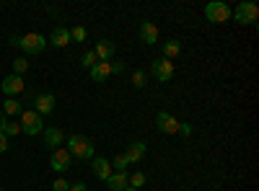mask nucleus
Listing matches in <instances>:
<instances>
[{"label": "nucleus", "instance_id": "nucleus-1", "mask_svg": "<svg viewBox=\"0 0 259 191\" xmlns=\"http://www.w3.org/2000/svg\"><path fill=\"white\" fill-rule=\"evenodd\" d=\"M73 158H78V160H89V158H94V142L85 137V135H73V137H68V147H65Z\"/></svg>", "mask_w": 259, "mask_h": 191}, {"label": "nucleus", "instance_id": "nucleus-2", "mask_svg": "<svg viewBox=\"0 0 259 191\" xmlns=\"http://www.w3.org/2000/svg\"><path fill=\"white\" fill-rule=\"evenodd\" d=\"M231 16H233V21H239V24L251 26V24H256V21H259V6L251 3V0H244V3H239V6L231 11Z\"/></svg>", "mask_w": 259, "mask_h": 191}, {"label": "nucleus", "instance_id": "nucleus-3", "mask_svg": "<svg viewBox=\"0 0 259 191\" xmlns=\"http://www.w3.org/2000/svg\"><path fill=\"white\" fill-rule=\"evenodd\" d=\"M18 124H21V132L29 135V137H36L39 132H45V121H41V116L34 109H24Z\"/></svg>", "mask_w": 259, "mask_h": 191}, {"label": "nucleus", "instance_id": "nucleus-4", "mask_svg": "<svg viewBox=\"0 0 259 191\" xmlns=\"http://www.w3.org/2000/svg\"><path fill=\"white\" fill-rule=\"evenodd\" d=\"M50 41L41 36V34H26V36H18V49H24L26 54H39V52H45L47 49Z\"/></svg>", "mask_w": 259, "mask_h": 191}, {"label": "nucleus", "instance_id": "nucleus-5", "mask_svg": "<svg viewBox=\"0 0 259 191\" xmlns=\"http://www.w3.org/2000/svg\"><path fill=\"white\" fill-rule=\"evenodd\" d=\"M205 18L210 24H226L231 18V8L223 3V0H212V3L205 6Z\"/></svg>", "mask_w": 259, "mask_h": 191}, {"label": "nucleus", "instance_id": "nucleus-6", "mask_svg": "<svg viewBox=\"0 0 259 191\" xmlns=\"http://www.w3.org/2000/svg\"><path fill=\"white\" fill-rule=\"evenodd\" d=\"M150 73H153V78H156L158 83H168L171 78H174V62L158 57V59L150 62Z\"/></svg>", "mask_w": 259, "mask_h": 191}, {"label": "nucleus", "instance_id": "nucleus-7", "mask_svg": "<svg viewBox=\"0 0 259 191\" xmlns=\"http://www.w3.org/2000/svg\"><path fill=\"white\" fill-rule=\"evenodd\" d=\"M50 165L55 168L57 173H65V171H70V168H73V155L65 150V147H57V150H52Z\"/></svg>", "mask_w": 259, "mask_h": 191}, {"label": "nucleus", "instance_id": "nucleus-8", "mask_svg": "<svg viewBox=\"0 0 259 191\" xmlns=\"http://www.w3.org/2000/svg\"><path fill=\"white\" fill-rule=\"evenodd\" d=\"M179 119L177 116H171L168 111H158L156 114V126H158V132H163V135H177L179 132Z\"/></svg>", "mask_w": 259, "mask_h": 191}, {"label": "nucleus", "instance_id": "nucleus-9", "mask_svg": "<svg viewBox=\"0 0 259 191\" xmlns=\"http://www.w3.org/2000/svg\"><path fill=\"white\" fill-rule=\"evenodd\" d=\"M55 103H57V98H55V93H39V96H34V111L39 114V116H47V114H52L55 111Z\"/></svg>", "mask_w": 259, "mask_h": 191}, {"label": "nucleus", "instance_id": "nucleus-10", "mask_svg": "<svg viewBox=\"0 0 259 191\" xmlns=\"http://www.w3.org/2000/svg\"><path fill=\"white\" fill-rule=\"evenodd\" d=\"M24 88H26V83L18 75H8V78H3V83H0V91H3L8 98H16L18 93H24Z\"/></svg>", "mask_w": 259, "mask_h": 191}, {"label": "nucleus", "instance_id": "nucleus-11", "mask_svg": "<svg viewBox=\"0 0 259 191\" xmlns=\"http://www.w3.org/2000/svg\"><path fill=\"white\" fill-rule=\"evenodd\" d=\"M91 52L96 54V59H99V62H112V57H114L117 47H114V41H112V39H101Z\"/></svg>", "mask_w": 259, "mask_h": 191}, {"label": "nucleus", "instance_id": "nucleus-12", "mask_svg": "<svg viewBox=\"0 0 259 191\" xmlns=\"http://www.w3.org/2000/svg\"><path fill=\"white\" fill-rule=\"evenodd\" d=\"M140 41L148 47H153L158 41V26L153 24V21H143L140 24Z\"/></svg>", "mask_w": 259, "mask_h": 191}, {"label": "nucleus", "instance_id": "nucleus-13", "mask_svg": "<svg viewBox=\"0 0 259 191\" xmlns=\"http://www.w3.org/2000/svg\"><path fill=\"white\" fill-rule=\"evenodd\" d=\"M91 171H94V176L99 178V181H106V178H109L114 171H112V163L109 160H106V158H94V163H91Z\"/></svg>", "mask_w": 259, "mask_h": 191}, {"label": "nucleus", "instance_id": "nucleus-14", "mask_svg": "<svg viewBox=\"0 0 259 191\" xmlns=\"http://www.w3.org/2000/svg\"><path fill=\"white\" fill-rule=\"evenodd\" d=\"M45 145L50 147V150H57V147L65 142V135H62V130H57V126H45Z\"/></svg>", "mask_w": 259, "mask_h": 191}, {"label": "nucleus", "instance_id": "nucleus-15", "mask_svg": "<svg viewBox=\"0 0 259 191\" xmlns=\"http://www.w3.org/2000/svg\"><path fill=\"white\" fill-rule=\"evenodd\" d=\"M130 186V173L127 171H117V173H112L109 178H106V188L109 191H124Z\"/></svg>", "mask_w": 259, "mask_h": 191}, {"label": "nucleus", "instance_id": "nucleus-16", "mask_svg": "<svg viewBox=\"0 0 259 191\" xmlns=\"http://www.w3.org/2000/svg\"><path fill=\"white\" fill-rule=\"evenodd\" d=\"M52 47H57V49H62V47H68L70 44V29H65V26H57L55 31H52V36L47 39Z\"/></svg>", "mask_w": 259, "mask_h": 191}, {"label": "nucleus", "instance_id": "nucleus-17", "mask_svg": "<svg viewBox=\"0 0 259 191\" xmlns=\"http://www.w3.org/2000/svg\"><path fill=\"white\" fill-rule=\"evenodd\" d=\"M145 153H148V147H145V142H133L124 150V155H127V160L133 163V165H138L143 158H145Z\"/></svg>", "mask_w": 259, "mask_h": 191}, {"label": "nucleus", "instance_id": "nucleus-18", "mask_svg": "<svg viewBox=\"0 0 259 191\" xmlns=\"http://www.w3.org/2000/svg\"><path fill=\"white\" fill-rule=\"evenodd\" d=\"M89 73H91V80H96V83H104L106 78L112 75V68H109V62H96V65H94Z\"/></svg>", "mask_w": 259, "mask_h": 191}, {"label": "nucleus", "instance_id": "nucleus-19", "mask_svg": "<svg viewBox=\"0 0 259 191\" xmlns=\"http://www.w3.org/2000/svg\"><path fill=\"white\" fill-rule=\"evenodd\" d=\"M182 54V41L179 39H168L163 41V59H174Z\"/></svg>", "mask_w": 259, "mask_h": 191}, {"label": "nucleus", "instance_id": "nucleus-20", "mask_svg": "<svg viewBox=\"0 0 259 191\" xmlns=\"http://www.w3.org/2000/svg\"><path fill=\"white\" fill-rule=\"evenodd\" d=\"M0 111H3V114H11V116H21V114H24V103H21L18 98H6V103H3V109H0Z\"/></svg>", "mask_w": 259, "mask_h": 191}, {"label": "nucleus", "instance_id": "nucleus-21", "mask_svg": "<svg viewBox=\"0 0 259 191\" xmlns=\"http://www.w3.org/2000/svg\"><path fill=\"white\" fill-rule=\"evenodd\" d=\"M112 163V171H127V165H130V160H127V155L124 153H119L114 160H109Z\"/></svg>", "mask_w": 259, "mask_h": 191}, {"label": "nucleus", "instance_id": "nucleus-22", "mask_svg": "<svg viewBox=\"0 0 259 191\" xmlns=\"http://www.w3.org/2000/svg\"><path fill=\"white\" fill-rule=\"evenodd\" d=\"M26 70H29V59H26V57H18V59L13 62V75H18V78H21Z\"/></svg>", "mask_w": 259, "mask_h": 191}, {"label": "nucleus", "instance_id": "nucleus-23", "mask_svg": "<svg viewBox=\"0 0 259 191\" xmlns=\"http://www.w3.org/2000/svg\"><path fill=\"white\" fill-rule=\"evenodd\" d=\"M3 135H6V137L21 135V124H18V121H6V126H3Z\"/></svg>", "mask_w": 259, "mask_h": 191}, {"label": "nucleus", "instance_id": "nucleus-24", "mask_svg": "<svg viewBox=\"0 0 259 191\" xmlns=\"http://www.w3.org/2000/svg\"><path fill=\"white\" fill-rule=\"evenodd\" d=\"M85 36H89V31H85L83 26L70 29V41H85Z\"/></svg>", "mask_w": 259, "mask_h": 191}, {"label": "nucleus", "instance_id": "nucleus-25", "mask_svg": "<svg viewBox=\"0 0 259 191\" xmlns=\"http://www.w3.org/2000/svg\"><path fill=\"white\" fill-rule=\"evenodd\" d=\"M143 183H145V173H140V171H138V173L130 176V188H138V191H140V186H143Z\"/></svg>", "mask_w": 259, "mask_h": 191}, {"label": "nucleus", "instance_id": "nucleus-26", "mask_svg": "<svg viewBox=\"0 0 259 191\" xmlns=\"http://www.w3.org/2000/svg\"><path fill=\"white\" fill-rule=\"evenodd\" d=\"M96 62H99V59H96V54H94V52H85V54L80 57V65H83V68H89V70L96 65Z\"/></svg>", "mask_w": 259, "mask_h": 191}, {"label": "nucleus", "instance_id": "nucleus-27", "mask_svg": "<svg viewBox=\"0 0 259 191\" xmlns=\"http://www.w3.org/2000/svg\"><path fill=\"white\" fill-rule=\"evenodd\" d=\"M109 68H112V75H119V73L127 70V65H124L122 59H112V62H109Z\"/></svg>", "mask_w": 259, "mask_h": 191}, {"label": "nucleus", "instance_id": "nucleus-28", "mask_svg": "<svg viewBox=\"0 0 259 191\" xmlns=\"http://www.w3.org/2000/svg\"><path fill=\"white\" fill-rule=\"evenodd\" d=\"M133 86H135V88H143V86H145V73H143V70H135V73H133Z\"/></svg>", "mask_w": 259, "mask_h": 191}, {"label": "nucleus", "instance_id": "nucleus-29", "mask_svg": "<svg viewBox=\"0 0 259 191\" xmlns=\"http://www.w3.org/2000/svg\"><path fill=\"white\" fill-rule=\"evenodd\" d=\"M70 188V183L65 181V178H55V183H52V191H68Z\"/></svg>", "mask_w": 259, "mask_h": 191}, {"label": "nucleus", "instance_id": "nucleus-30", "mask_svg": "<svg viewBox=\"0 0 259 191\" xmlns=\"http://www.w3.org/2000/svg\"><path fill=\"white\" fill-rule=\"evenodd\" d=\"M68 191H89V186H85L83 181H75V183H70V188Z\"/></svg>", "mask_w": 259, "mask_h": 191}, {"label": "nucleus", "instance_id": "nucleus-31", "mask_svg": "<svg viewBox=\"0 0 259 191\" xmlns=\"http://www.w3.org/2000/svg\"><path fill=\"white\" fill-rule=\"evenodd\" d=\"M6 150H8V137L0 132V153H6Z\"/></svg>", "mask_w": 259, "mask_h": 191}, {"label": "nucleus", "instance_id": "nucleus-32", "mask_svg": "<svg viewBox=\"0 0 259 191\" xmlns=\"http://www.w3.org/2000/svg\"><path fill=\"white\" fill-rule=\"evenodd\" d=\"M179 132L189 137V135H192V126H189V124H179Z\"/></svg>", "mask_w": 259, "mask_h": 191}, {"label": "nucleus", "instance_id": "nucleus-33", "mask_svg": "<svg viewBox=\"0 0 259 191\" xmlns=\"http://www.w3.org/2000/svg\"><path fill=\"white\" fill-rule=\"evenodd\" d=\"M3 126H6V114L0 111V132H3Z\"/></svg>", "mask_w": 259, "mask_h": 191}, {"label": "nucleus", "instance_id": "nucleus-34", "mask_svg": "<svg viewBox=\"0 0 259 191\" xmlns=\"http://www.w3.org/2000/svg\"><path fill=\"white\" fill-rule=\"evenodd\" d=\"M124 191H138V188H130V186H127V188H124Z\"/></svg>", "mask_w": 259, "mask_h": 191}, {"label": "nucleus", "instance_id": "nucleus-35", "mask_svg": "<svg viewBox=\"0 0 259 191\" xmlns=\"http://www.w3.org/2000/svg\"><path fill=\"white\" fill-rule=\"evenodd\" d=\"M0 191H3V188H0Z\"/></svg>", "mask_w": 259, "mask_h": 191}]
</instances>
